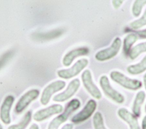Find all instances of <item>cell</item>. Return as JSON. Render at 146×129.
Wrapping results in <instances>:
<instances>
[{"instance_id": "obj_18", "label": "cell", "mask_w": 146, "mask_h": 129, "mask_svg": "<svg viewBox=\"0 0 146 129\" xmlns=\"http://www.w3.org/2000/svg\"><path fill=\"white\" fill-rule=\"evenodd\" d=\"M146 52V41L139 43L131 48L128 56L131 60H135L140 54Z\"/></svg>"}, {"instance_id": "obj_23", "label": "cell", "mask_w": 146, "mask_h": 129, "mask_svg": "<svg viewBox=\"0 0 146 129\" xmlns=\"http://www.w3.org/2000/svg\"><path fill=\"white\" fill-rule=\"evenodd\" d=\"M10 52H7L5 55H4L1 59H0V67L2 66V64H4V62L7 61L9 59V57H10Z\"/></svg>"}, {"instance_id": "obj_15", "label": "cell", "mask_w": 146, "mask_h": 129, "mask_svg": "<svg viewBox=\"0 0 146 129\" xmlns=\"http://www.w3.org/2000/svg\"><path fill=\"white\" fill-rule=\"evenodd\" d=\"M145 93L144 91H140L137 93L132 105L133 114L136 117L141 115V108L145 99Z\"/></svg>"}, {"instance_id": "obj_27", "label": "cell", "mask_w": 146, "mask_h": 129, "mask_svg": "<svg viewBox=\"0 0 146 129\" xmlns=\"http://www.w3.org/2000/svg\"><path fill=\"white\" fill-rule=\"evenodd\" d=\"M141 129H146V115L144 116L142 119Z\"/></svg>"}, {"instance_id": "obj_2", "label": "cell", "mask_w": 146, "mask_h": 129, "mask_svg": "<svg viewBox=\"0 0 146 129\" xmlns=\"http://www.w3.org/2000/svg\"><path fill=\"white\" fill-rule=\"evenodd\" d=\"M110 76L112 80L128 90H137L142 86V83L140 81L130 78L117 70L112 71Z\"/></svg>"}, {"instance_id": "obj_26", "label": "cell", "mask_w": 146, "mask_h": 129, "mask_svg": "<svg viewBox=\"0 0 146 129\" xmlns=\"http://www.w3.org/2000/svg\"><path fill=\"white\" fill-rule=\"evenodd\" d=\"M74 124L72 123H67L64 124L61 129H73Z\"/></svg>"}, {"instance_id": "obj_7", "label": "cell", "mask_w": 146, "mask_h": 129, "mask_svg": "<svg viewBox=\"0 0 146 129\" xmlns=\"http://www.w3.org/2000/svg\"><path fill=\"white\" fill-rule=\"evenodd\" d=\"M96 106V102L94 99H90L83 109L71 118V122L75 124H79L86 121L94 114Z\"/></svg>"}, {"instance_id": "obj_21", "label": "cell", "mask_w": 146, "mask_h": 129, "mask_svg": "<svg viewBox=\"0 0 146 129\" xmlns=\"http://www.w3.org/2000/svg\"><path fill=\"white\" fill-rule=\"evenodd\" d=\"M145 5H146V0H136L134 2L132 7V13L135 17H138L140 15Z\"/></svg>"}, {"instance_id": "obj_4", "label": "cell", "mask_w": 146, "mask_h": 129, "mask_svg": "<svg viewBox=\"0 0 146 129\" xmlns=\"http://www.w3.org/2000/svg\"><path fill=\"white\" fill-rule=\"evenodd\" d=\"M121 46V39L116 38L111 45L104 49L98 51L95 55V58L99 61H104L113 58L119 53Z\"/></svg>"}, {"instance_id": "obj_11", "label": "cell", "mask_w": 146, "mask_h": 129, "mask_svg": "<svg viewBox=\"0 0 146 129\" xmlns=\"http://www.w3.org/2000/svg\"><path fill=\"white\" fill-rule=\"evenodd\" d=\"M39 95V91L34 89L30 90L25 93L19 99L15 107V111L17 113H22L34 100L36 99Z\"/></svg>"}, {"instance_id": "obj_20", "label": "cell", "mask_w": 146, "mask_h": 129, "mask_svg": "<svg viewBox=\"0 0 146 129\" xmlns=\"http://www.w3.org/2000/svg\"><path fill=\"white\" fill-rule=\"evenodd\" d=\"M93 125L95 129H107L104 123L103 115L101 113L96 112L93 116Z\"/></svg>"}, {"instance_id": "obj_24", "label": "cell", "mask_w": 146, "mask_h": 129, "mask_svg": "<svg viewBox=\"0 0 146 129\" xmlns=\"http://www.w3.org/2000/svg\"><path fill=\"white\" fill-rule=\"evenodd\" d=\"M123 2V1L120 0H114L112 1V5L115 9H118L119 7H120V6L122 5Z\"/></svg>"}, {"instance_id": "obj_30", "label": "cell", "mask_w": 146, "mask_h": 129, "mask_svg": "<svg viewBox=\"0 0 146 129\" xmlns=\"http://www.w3.org/2000/svg\"><path fill=\"white\" fill-rule=\"evenodd\" d=\"M0 129H3V128H2V126L0 124Z\"/></svg>"}, {"instance_id": "obj_12", "label": "cell", "mask_w": 146, "mask_h": 129, "mask_svg": "<svg viewBox=\"0 0 146 129\" xmlns=\"http://www.w3.org/2000/svg\"><path fill=\"white\" fill-rule=\"evenodd\" d=\"M14 101V97L9 95L4 99L0 109V119L5 124H8L11 122L10 110Z\"/></svg>"}, {"instance_id": "obj_16", "label": "cell", "mask_w": 146, "mask_h": 129, "mask_svg": "<svg viewBox=\"0 0 146 129\" xmlns=\"http://www.w3.org/2000/svg\"><path fill=\"white\" fill-rule=\"evenodd\" d=\"M127 72L133 75L139 74L146 70V55L140 61V62L129 65L127 68Z\"/></svg>"}, {"instance_id": "obj_5", "label": "cell", "mask_w": 146, "mask_h": 129, "mask_svg": "<svg viewBox=\"0 0 146 129\" xmlns=\"http://www.w3.org/2000/svg\"><path fill=\"white\" fill-rule=\"evenodd\" d=\"M88 60L86 58L78 60L71 68L58 70V76L63 79H70L79 74L88 65Z\"/></svg>"}, {"instance_id": "obj_19", "label": "cell", "mask_w": 146, "mask_h": 129, "mask_svg": "<svg viewBox=\"0 0 146 129\" xmlns=\"http://www.w3.org/2000/svg\"><path fill=\"white\" fill-rule=\"evenodd\" d=\"M31 119V112H27L21 122L17 124L9 126L7 129H25L29 124Z\"/></svg>"}, {"instance_id": "obj_22", "label": "cell", "mask_w": 146, "mask_h": 129, "mask_svg": "<svg viewBox=\"0 0 146 129\" xmlns=\"http://www.w3.org/2000/svg\"><path fill=\"white\" fill-rule=\"evenodd\" d=\"M130 27L134 29H139L145 26H146V9L143 14V15L138 19L132 22L129 24Z\"/></svg>"}, {"instance_id": "obj_25", "label": "cell", "mask_w": 146, "mask_h": 129, "mask_svg": "<svg viewBox=\"0 0 146 129\" xmlns=\"http://www.w3.org/2000/svg\"><path fill=\"white\" fill-rule=\"evenodd\" d=\"M137 35L141 39H146V29L141 30L137 32Z\"/></svg>"}, {"instance_id": "obj_1", "label": "cell", "mask_w": 146, "mask_h": 129, "mask_svg": "<svg viewBox=\"0 0 146 129\" xmlns=\"http://www.w3.org/2000/svg\"><path fill=\"white\" fill-rule=\"evenodd\" d=\"M80 101L78 99H71L66 105L63 113L51 121L47 129H58L59 126L68 119L71 114L80 107Z\"/></svg>"}, {"instance_id": "obj_13", "label": "cell", "mask_w": 146, "mask_h": 129, "mask_svg": "<svg viewBox=\"0 0 146 129\" xmlns=\"http://www.w3.org/2000/svg\"><path fill=\"white\" fill-rule=\"evenodd\" d=\"M89 52L90 49L85 47L74 49L67 52L64 56L62 60V63L64 66H69L75 59L80 56L87 55Z\"/></svg>"}, {"instance_id": "obj_8", "label": "cell", "mask_w": 146, "mask_h": 129, "mask_svg": "<svg viewBox=\"0 0 146 129\" xmlns=\"http://www.w3.org/2000/svg\"><path fill=\"white\" fill-rule=\"evenodd\" d=\"M66 86V82L62 80H57L48 85L43 90L40 99V103L43 105H47L52 95L62 90Z\"/></svg>"}, {"instance_id": "obj_28", "label": "cell", "mask_w": 146, "mask_h": 129, "mask_svg": "<svg viewBox=\"0 0 146 129\" xmlns=\"http://www.w3.org/2000/svg\"><path fill=\"white\" fill-rule=\"evenodd\" d=\"M29 129H39V126H38L36 124L34 123V124H33L30 126V127Z\"/></svg>"}, {"instance_id": "obj_17", "label": "cell", "mask_w": 146, "mask_h": 129, "mask_svg": "<svg viewBox=\"0 0 146 129\" xmlns=\"http://www.w3.org/2000/svg\"><path fill=\"white\" fill-rule=\"evenodd\" d=\"M137 39L138 36L135 34H129L124 38L123 41V51L125 55H128L132 46L136 43Z\"/></svg>"}, {"instance_id": "obj_10", "label": "cell", "mask_w": 146, "mask_h": 129, "mask_svg": "<svg viewBox=\"0 0 146 129\" xmlns=\"http://www.w3.org/2000/svg\"><path fill=\"white\" fill-rule=\"evenodd\" d=\"M63 111V107L62 105L60 104H54L35 113L33 115V119L36 122H41L53 115L59 114Z\"/></svg>"}, {"instance_id": "obj_9", "label": "cell", "mask_w": 146, "mask_h": 129, "mask_svg": "<svg viewBox=\"0 0 146 129\" xmlns=\"http://www.w3.org/2000/svg\"><path fill=\"white\" fill-rule=\"evenodd\" d=\"M80 82L78 78L72 80L70 82L66 89L63 92L55 95L53 97L52 100L55 102H63L69 99L76 93L80 87Z\"/></svg>"}, {"instance_id": "obj_3", "label": "cell", "mask_w": 146, "mask_h": 129, "mask_svg": "<svg viewBox=\"0 0 146 129\" xmlns=\"http://www.w3.org/2000/svg\"><path fill=\"white\" fill-rule=\"evenodd\" d=\"M99 85L105 95L111 100L119 104H121L124 102V97L111 86L109 79L106 75L100 77Z\"/></svg>"}, {"instance_id": "obj_14", "label": "cell", "mask_w": 146, "mask_h": 129, "mask_svg": "<svg viewBox=\"0 0 146 129\" xmlns=\"http://www.w3.org/2000/svg\"><path fill=\"white\" fill-rule=\"evenodd\" d=\"M117 115L128 124L129 129H140L137 117L127 109L120 108L117 110Z\"/></svg>"}, {"instance_id": "obj_6", "label": "cell", "mask_w": 146, "mask_h": 129, "mask_svg": "<svg viewBox=\"0 0 146 129\" xmlns=\"http://www.w3.org/2000/svg\"><path fill=\"white\" fill-rule=\"evenodd\" d=\"M81 79L83 85L88 93L94 98L100 99L102 94L100 90L94 82L90 70L88 69L84 70L81 75Z\"/></svg>"}, {"instance_id": "obj_29", "label": "cell", "mask_w": 146, "mask_h": 129, "mask_svg": "<svg viewBox=\"0 0 146 129\" xmlns=\"http://www.w3.org/2000/svg\"><path fill=\"white\" fill-rule=\"evenodd\" d=\"M143 82H144V88L146 90V73H145L144 77H143Z\"/></svg>"}, {"instance_id": "obj_31", "label": "cell", "mask_w": 146, "mask_h": 129, "mask_svg": "<svg viewBox=\"0 0 146 129\" xmlns=\"http://www.w3.org/2000/svg\"><path fill=\"white\" fill-rule=\"evenodd\" d=\"M145 112H146V105H145Z\"/></svg>"}]
</instances>
